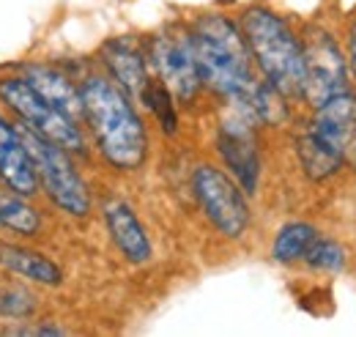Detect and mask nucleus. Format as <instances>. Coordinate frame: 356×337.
Here are the masks:
<instances>
[{
  "label": "nucleus",
  "mask_w": 356,
  "mask_h": 337,
  "mask_svg": "<svg viewBox=\"0 0 356 337\" xmlns=\"http://www.w3.org/2000/svg\"><path fill=\"white\" fill-rule=\"evenodd\" d=\"M318 236V230L312 228L310 222H288L277 230L274 242H271V258L277 263H296L302 260L307 247L312 244V239Z\"/></svg>",
  "instance_id": "nucleus-18"
},
{
  "label": "nucleus",
  "mask_w": 356,
  "mask_h": 337,
  "mask_svg": "<svg viewBox=\"0 0 356 337\" xmlns=\"http://www.w3.org/2000/svg\"><path fill=\"white\" fill-rule=\"evenodd\" d=\"M17 129H19V137L25 143V151L33 162L39 195H44L47 203L60 214L74 217V219H86L93 209V198H90V189L83 173L74 162V154L66 151L63 146L52 143L44 134L33 132L31 127L19 124V121H17Z\"/></svg>",
  "instance_id": "nucleus-4"
},
{
  "label": "nucleus",
  "mask_w": 356,
  "mask_h": 337,
  "mask_svg": "<svg viewBox=\"0 0 356 337\" xmlns=\"http://www.w3.org/2000/svg\"><path fill=\"white\" fill-rule=\"evenodd\" d=\"M296 157H299L302 170L310 175L312 181H323V178L334 175L346 162L337 151H332L326 143H321L310 129L296 137Z\"/></svg>",
  "instance_id": "nucleus-17"
},
{
  "label": "nucleus",
  "mask_w": 356,
  "mask_h": 337,
  "mask_svg": "<svg viewBox=\"0 0 356 337\" xmlns=\"http://www.w3.org/2000/svg\"><path fill=\"white\" fill-rule=\"evenodd\" d=\"M102 63L107 69V77L121 85L134 102H140L143 88L151 80L145 52L129 36H115L102 44Z\"/></svg>",
  "instance_id": "nucleus-14"
},
{
  "label": "nucleus",
  "mask_w": 356,
  "mask_h": 337,
  "mask_svg": "<svg viewBox=\"0 0 356 337\" xmlns=\"http://www.w3.org/2000/svg\"><path fill=\"white\" fill-rule=\"evenodd\" d=\"M192 192L214 225V230L225 239H241L250 228V206L244 189L217 165H197L192 173Z\"/></svg>",
  "instance_id": "nucleus-6"
},
{
  "label": "nucleus",
  "mask_w": 356,
  "mask_h": 337,
  "mask_svg": "<svg viewBox=\"0 0 356 337\" xmlns=\"http://www.w3.org/2000/svg\"><path fill=\"white\" fill-rule=\"evenodd\" d=\"M151 66L156 69V77L170 88L173 99L181 104H192L200 93V75L195 63V52L189 42V31H162L148 44Z\"/></svg>",
  "instance_id": "nucleus-8"
},
{
  "label": "nucleus",
  "mask_w": 356,
  "mask_h": 337,
  "mask_svg": "<svg viewBox=\"0 0 356 337\" xmlns=\"http://www.w3.org/2000/svg\"><path fill=\"white\" fill-rule=\"evenodd\" d=\"M302 260H307L312 269H318V272H340L346 266V250L334 239L315 236Z\"/></svg>",
  "instance_id": "nucleus-20"
},
{
  "label": "nucleus",
  "mask_w": 356,
  "mask_h": 337,
  "mask_svg": "<svg viewBox=\"0 0 356 337\" xmlns=\"http://www.w3.org/2000/svg\"><path fill=\"white\" fill-rule=\"evenodd\" d=\"M302 55H305V91L302 99L310 102V107L323 104L334 93L348 88V66L343 58L340 44L334 36L321 28L310 25L302 39Z\"/></svg>",
  "instance_id": "nucleus-7"
},
{
  "label": "nucleus",
  "mask_w": 356,
  "mask_h": 337,
  "mask_svg": "<svg viewBox=\"0 0 356 337\" xmlns=\"http://www.w3.org/2000/svg\"><path fill=\"white\" fill-rule=\"evenodd\" d=\"M140 102L154 113L156 124L165 134H176L178 132V113H176V102H173V93L170 88L162 83L159 77H151L143 93H140Z\"/></svg>",
  "instance_id": "nucleus-19"
},
{
  "label": "nucleus",
  "mask_w": 356,
  "mask_h": 337,
  "mask_svg": "<svg viewBox=\"0 0 356 337\" xmlns=\"http://www.w3.org/2000/svg\"><path fill=\"white\" fill-rule=\"evenodd\" d=\"M0 269L42 288H55L63 283V269L52 258L11 242H0Z\"/></svg>",
  "instance_id": "nucleus-15"
},
{
  "label": "nucleus",
  "mask_w": 356,
  "mask_h": 337,
  "mask_svg": "<svg viewBox=\"0 0 356 337\" xmlns=\"http://www.w3.org/2000/svg\"><path fill=\"white\" fill-rule=\"evenodd\" d=\"M217 151L222 157L225 168L233 173V181L244 189V195H255L261 178V154L255 143V121L247 113L236 110V116L220 124Z\"/></svg>",
  "instance_id": "nucleus-9"
},
{
  "label": "nucleus",
  "mask_w": 356,
  "mask_h": 337,
  "mask_svg": "<svg viewBox=\"0 0 356 337\" xmlns=\"http://www.w3.org/2000/svg\"><path fill=\"white\" fill-rule=\"evenodd\" d=\"M0 318H6V313H3V291H0Z\"/></svg>",
  "instance_id": "nucleus-22"
},
{
  "label": "nucleus",
  "mask_w": 356,
  "mask_h": 337,
  "mask_svg": "<svg viewBox=\"0 0 356 337\" xmlns=\"http://www.w3.org/2000/svg\"><path fill=\"white\" fill-rule=\"evenodd\" d=\"M0 187L25 195V198H36L39 195V181L33 173V162L25 151V143L19 137L17 121L8 118L0 107Z\"/></svg>",
  "instance_id": "nucleus-11"
},
{
  "label": "nucleus",
  "mask_w": 356,
  "mask_h": 337,
  "mask_svg": "<svg viewBox=\"0 0 356 337\" xmlns=\"http://www.w3.org/2000/svg\"><path fill=\"white\" fill-rule=\"evenodd\" d=\"M238 28L261 77L285 99H302L305 55L302 39L293 33V28L268 6H247Z\"/></svg>",
  "instance_id": "nucleus-3"
},
{
  "label": "nucleus",
  "mask_w": 356,
  "mask_h": 337,
  "mask_svg": "<svg viewBox=\"0 0 356 337\" xmlns=\"http://www.w3.org/2000/svg\"><path fill=\"white\" fill-rule=\"evenodd\" d=\"M348 63H351V72H354L356 77V19L348 28Z\"/></svg>",
  "instance_id": "nucleus-21"
},
{
  "label": "nucleus",
  "mask_w": 356,
  "mask_h": 337,
  "mask_svg": "<svg viewBox=\"0 0 356 337\" xmlns=\"http://www.w3.org/2000/svg\"><path fill=\"white\" fill-rule=\"evenodd\" d=\"M102 217H104V225H107V233H110L115 250L124 255V260H129L134 266H143L151 260L154 244H151L140 217L134 214V209L127 201H121V198L104 201Z\"/></svg>",
  "instance_id": "nucleus-12"
},
{
  "label": "nucleus",
  "mask_w": 356,
  "mask_h": 337,
  "mask_svg": "<svg viewBox=\"0 0 356 337\" xmlns=\"http://www.w3.org/2000/svg\"><path fill=\"white\" fill-rule=\"evenodd\" d=\"M186 31L200 83L233 107H241L261 77L255 75V63L238 22L225 14H200Z\"/></svg>",
  "instance_id": "nucleus-2"
},
{
  "label": "nucleus",
  "mask_w": 356,
  "mask_h": 337,
  "mask_svg": "<svg viewBox=\"0 0 356 337\" xmlns=\"http://www.w3.org/2000/svg\"><path fill=\"white\" fill-rule=\"evenodd\" d=\"M312 110L315 116H312L310 132L346 159L351 146L356 143V96L346 88Z\"/></svg>",
  "instance_id": "nucleus-10"
},
{
  "label": "nucleus",
  "mask_w": 356,
  "mask_h": 337,
  "mask_svg": "<svg viewBox=\"0 0 356 337\" xmlns=\"http://www.w3.org/2000/svg\"><path fill=\"white\" fill-rule=\"evenodd\" d=\"M83 127L88 129L93 148L118 173H134L148 159V129L134 99L107 75H86L80 83Z\"/></svg>",
  "instance_id": "nucleus-1"
},
{
  "label": "nucleus",
  "mask_w": 356,
  "mask_h": 337,
  "mask_svg": "<svg viewBox=\"0 0 356 337\" xmlns=\"http://www.w3.org/2000/svg\"><path fill=\"white\" fill-rule=\"evenodd\" d=\"M42 211L31 203V198L17 195L3 187L0 192V228L22 236V239H36L42 236Z\"/></svg>",
  "instance_id": "nucleus-16"
},
{
  "label": "nucleus",
  "mask_w": 356,
  "mask_h": 337,
  "mask_svg": "<svg viewBox=\"0 0 356 337\" xmlns=\"http://www.w3.org/2000/svg\"><path fill=\"white\" fill-rule=\"evenodd\" d=\"M0 107L6 113H11L14 121H19V124L31 127L33 132L49 137L52 143L63 146L66 151H72L77 157L88 154L86 129L80 127L77 121L66 118L60 110H55L19 72L0 77Z\"/></svg>",
  "instance_id": "nucleus-5"
},
{
  "label": "nucleus",
  "mask_w": 356,
  "mask_h": 337,
  "mask_svg": "<svg viewBox=\"0 0 356 337\" xmlns=\"http://www.w3.org/2000/svg\"><path fill=\"white\" fill-rule=\"evenodd\" d=\"M19 75L33 85L55 110H60L66 118H72V121H77V124L83 127L80 85L72 80V75H66L63 69H58V66H52V63H42V61H28V63H22Z\"/></svg>",
  "instance_id": "nucleus-13"
}]
</instances>
